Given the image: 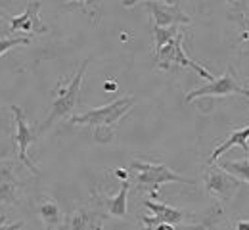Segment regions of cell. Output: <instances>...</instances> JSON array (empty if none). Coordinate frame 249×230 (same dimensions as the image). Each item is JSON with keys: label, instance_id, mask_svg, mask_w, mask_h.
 <instances>
[{"label": "cell", "instance_id": "obj_1", "mask_svg": "<svg viewBox=\"0 0 249 230\" xmlns=\"http://www.w3.org/2000/svg\"><path fill=\"white\" fill-rule=\"evenodd\" d=\"M87 67H89V60H85L81 67L77 69V73L73 75V79L58 90L56 98L50 106V111L46 115V119L35 129L38 138L44 136L46 132L54 127V123H58L60 119H65V117H71V113L75 111V107L81 104V83H83V77L87 73Z\"/></svg>", "mask_w": 249, "mask_h": 230}, {"label": "cell", "instance_id": "obj_2", "mask_svg": "<svg viewBox=\"0 0 249 230\" xmlns=\"http://www.w3.org/2000/svg\"><path fill=\"white\" fill-rule=\"evenodd\" d=\"M136 98L134 96H123L117 98L102 107L90 109L83 115H71V125H83V127H117L119 121L132 109Z\"/></svg>", "mask_w": 249, "mask_h": 230}, {"label": "cell", "instance_id": "obj_3", "mask_svg": "<svg viewBox=\"0 0 249 230\" xmlns=\"http://www.w3.org/2000/svg\"><path fill=\"white\" fill-rule=\"evenodd\" d=\"M130 171L136 173V184L142 190H148L152 194H157V190L167 184V182H182V184H194L186 177L177 175L169 165L165 163H150V161H140L134 159L130 163Z\"/></svg>", "mask_w": 249, "mask_h": 230}, {"label": "cell", "instance_id": "obj_4", "mask_svg": "<svg viewBox=\"0 0 249 230\" xmlns=\"http://www.w3.org/2000/svg\"><path fill=\"white\" fill-rule=\"evenodd\" d=\"M242 186V178L226 171L222 165H215V161H209L203 171V188L207 194L217 197L218 201H232L240 194Z\"/></svg>", "mask_w": 249, "mask_h": 230}, {"label": "cell", "instance_id": "obj_5", "mask_svg": "<svg viewBox=\"0 0 249 230\" xmlns=\"http://www.w3.org/2000/svg\"><path fill=\"white\" fill-rule=\"evenodd\" d=\"M182 40H184V33L178 31L169 42H165L159 50H156V66L163 71L171 69L173 66H180L188 67V69H194L199 77L207 79V81H213V73L207 71L205 67H201L199 64H196L194 60H190L184 52V46H182Z\"/></svg>", "mask_w": 249, "mask_h": 230}, {"label": "cell", "instance_id": "obj_6", "mask_svg": "<svg viewBox=\"0 0 249 230\" xmlns=\"http://www.w3.org/2000/svg\"><path fill=\"white\" fill-rule=\"evenodd\" d=\"M232 94H240V96L249 98V88L238 85L232 69H228L222 77H215L205 87H199V88L188 92L186 102H192V100L197 98H224V96H232Z\"/></svg>", "mask_w": 249, "mask_h": 230}, {"label": "cell", "instance_id": "obj_7", "mask_svg": "<svg viewBox=\"0 0 249 230\" xmlns=\"http://www.w3.org/2000/svg\"><path fill=\"white\" fill-rule=\"evenodd\" d=\"M144 205L154 213L152 217H144L142 223L146 227H157V229H175L178 225H186L190 223L192 215L186 211H180V209H175L167 203H161V201H152V199H146Z\"/></svg>", "mask_w": 249, "mask_h": 230}, {"label": "cell", "instance_id": "obj_8", "mask_svg": "<svg viewBox=\"0 0 249 230\" xmlns=\"http://www.w3.org/2000/svg\"><path fill=\"white\" fill-rule=\"evenodd\" d=\"M10 109L14 111V119H16V134H14V138H16V144H18V158H19V161L25 165L29 171H33L35 175H40L38 167L27 158V148L31 146L33 142L38 140V134H36V131H33L31 127L27 125L25 113H23V109H21L19 106L12 104Z\"/></svg>", "mask_w": 249, "mask_h": 230}, {"label": "cell", "instance_id": "obj_9", "mask_svg": "<svg viewBox=\"0 0 249 230\" xmlns=\"http://www.w3.org/2000/svg\"><path fill=\"white\" fill-rule=\"evenodd\" d=\"M144 6L152 12V19L154 25L159 27H169V25H190V18L180 10V6L175 4H167V2H157V0H148L144 2Z\"/></svg>", "mask_w": 249, "mask_h": 230}, {"label": "cell", "instance_id": "obj_10", "mask_svg": "<svg viewBox=\"0 0 249 230\" xmlns=\"http://www.w3.org/2000/svg\"><path fill=\"white\" fill-rule=\"evenodd\" d=\"M40 0H31L21 16H16L10 19V33H29V35H46L48 27L40 21Z\"/></svg>", "mask_w": 249, "mask_h": 230}, {"label": "cell", "instance_id": "obj_11", "mask_svg": "<svg viewBox=\"0 0 249 230\" xmlns=\"http://www.w3.org/2000/svg\"><path fill=\"white\" fill-rule=\"evenodd\" d=\"M104 207L98 203V207L92 205H83L79 209H75L69 219L63 221V229L71 230H98L104 227Z\"/></svg>", "mask_w": 249, "mask_h": 230}, {"label": "cell", "instance_id": "obj_12", "mask_svg": "<svg viewBox=\"0 0 249 230\" xmlns=\"http://www.w3.org/2000/svg\"><path fill=\"white\" fill-rule=\"evenodd\" d=\"M19 180L16 178V169L12 159H2L0 161V205L10 203L18 205V188Z\"/></svg>", "mask_w": 249, "mask_h": 230}, {"label": "cell", "instance_id": "obj_13", "mask_svg": "<svg viewBox=\"0 0 249 230\" xmlns=\"http://www.w3.org/2000/svg\"><path fill=\"white\" fill-rule=\"evenodd\" d=\"M128 190H130V182L124 178L121 190L111 197H106L98 192H94V197L98 199V203L104 207V211L111 217H117V219H126V197H128Z\"/></svg>", "mask_w": 249, "mask_h": 230}, {"label": "cell", "instance_id": "obj_14", "mask_svg": "<svg viewBox=\"0 0 249 230\" xmlns=\"http://www.w3.org/2000/svg\"><path fill=\"white\" fill-rule=\"evenodd\" d=\"M36 213L42 221V225L46 229H60L63 227V215H62V209L60 205L56 203V199L50 196H42L38 197L36 201Z\"/></svg>", "mask_w": 249, "mask_h": 230}, {"label": "cell", "instance_id": "obj_15", "mask_svg": "<svg viewBox=\"0 0 249 230\" xmlns=\"http://www.w3.org/2000/svg\"><path fill=\"white\" fill-rule=\"evenodd\" d=\"M249 125L248 127H242V129H236V131L232 132L220 146H218L217 150L211 154V158H209V161H217L222 158V154H226L230 148H234V146H240L244 152H249Z\"/></svg>", "mask_w": 249, "mask_h": 230}, {"label": "cell", "instance_id": "obj_16", "mask_svg": "<svg viewBox=\"0 0 249 230\" xmlns=\"http://www.w3.org/2000/svg\"><path fill=\"white\" fill-rule=\"evenodd\" d=\"M152 31H154V52L159 50L165 42H169L175 35L180 31V27L178 25H169V27H159V25H154L152 27Z\"/></svg>", "mask_w": 249, "mask_h": 230}, {"label": "cell", "instance_id": "obj_17", "mask_svg": "<svg viewBox=\"0 0 249 230\" xmlns=\"http://www.w3.org/2000/svg\"><path fill=\"white\" fill-rule=\"evenodd\" d=\"M222 167L226 171H230L232 175H236L238 178H242L244 182L249 184V159H234V161H222Z\"/></svg>", "mask_w": 249, "mask_h": 230}, {"label": "cell", "instance_id": "obj_18", "mask_svg": "<svg viewBox=\"0 0 249 230\" xmlns=\"http://www.w3.org/2000/svg\"><path fill=\"white\" fill-rule=\"evenodd\" d=\"M31 44V36H0V56H4L8 50L16 46H27Z\"/></svg>", "mask_w": 249, "mask_h": 230}, {"label": "cell", "instance_id": "obj_19", "mask_svg": "<svg viewBox=\"0 0 249 230\" xmlns=\"http://www.w3.org/2000/svg\"><path fill=\"white\" fill-rule=\"evenodd\" d=\"M92 136L98 144H109L115 138V127H92Z\"/></svg>", "mask_w": 249, "mask_h": 230}, {"label": "cell", "instance_id": "obj_20", "mask_svg": "<svg viewBox=\"0 0 249 230\" xmlns=\"http://www.w3.org/2000/svg\"><path fill=\"white\" fill-rule=\"evenodd\" d=\"M248 6H249V0H248ZM240 16H242V31H244L242 42L249 46V8H240Z\"/></svg>", "mask_w": 249, "mask_h": 230}, {"label": "cell", "instance_id": "obj_21", "mask_svg": "<svg viewBox=\"0 0 249 230\" xmlns=\"http://www.w3.org/2000/svg\"><path fill=\"white\" fill-rule=\"evenodd\" d=\"M140 2H148V0H123V6L124 8H132V6L140 4ZM163 2H167V4H175V0H163Z\"/></svg>", "mask_w": 249, "mask_h": 230}, {"label": "cell", "instance_id": "obj_22", "mask_svg": "<svg viewBox=\"0 0 249 230\" xmlns=\"http://www.w3.org/2000/svg\"><path fill=\"white\" fill-rule=\"evenodd\" d=\"M23 227V223H14V225H6V215H0V229H19Z\"/></svg>", "mask_w": 249, "mask_h": 230}, {"label": "cell", "instance_id": "obj_23", "mask_svg": "<svg viewBox=\"0 0 249 230\" xmlns=\"http://www.w3.org/2000/svg\"><path fill=\"white\" fill-rule=\"evenodd\" d=\"M234 227L236 229H249V221H238Z\"/></svg>", "mask_w": 249, "mask_h": 230}, {"label": "cell", "instance_id": "obj_24", "mask_svg": "<svg viewBox=\"0 0 249 230\" xmlns=\"http://www.w3.org/2000/svg\"><path fill=\"white\" fill-rule=\"evenodd\" d=\"M104 88H106V90H115V88H117V85H115V83H106V85H104Z\"/></svg>", "mask_w": 249, "mask_h": 230}, {"label": "cell", "instance_id": "obj_25", "mask_svg": "<svg viewBox=\"0 0 249 230\" xmlns=\"http://www.w3.org/2000/svg\"><path fill=\"white\" fill-rule=\"evenodd\" d=\"M115 175H117V177H121V178H126V171H123V169H119Z\"/></svg>", "mask_w": 249, "mask_h": 230}, {"label": "cell", "instance_id": "obj_26", "mask_svg": "<svg viewBox=\"0 0 249 230\" xmlns=\"http://www.w3.org/2000/svg\"><path fill=\"white\" fill-rule=\"evenodd\" d=\"M0 16H4V18H6V12H4L2 8H0Z\"/></svg>", "mask_w": 249, "mask_h": 230}, {"label": "cell", "instance_id": "obj_27", "mask_svg": "<svg viewBox=\"0 0 249 230\" xmlns=\"http://www.w3.org/2000/svg\"><path fill=\"white\" fill-rule=\"evenodd\" d=\"M79 2H85V0H79Z\"/></svg>", "mask_w": 249, "mask_h": 230}, {"label": "cell", "instance_id": "obj_28", "mask_svg": "<svg viewBox=\"0 0 249 230\" xmlns=\"http://www.w3.org/2000/svg\"><path fill=\"white\" fill-rule=\"evenodd\" d=\"M248 88H249V85H248Z\"/></svg>", "mask_w": 249, "mask_h": 230}]
</instances>
